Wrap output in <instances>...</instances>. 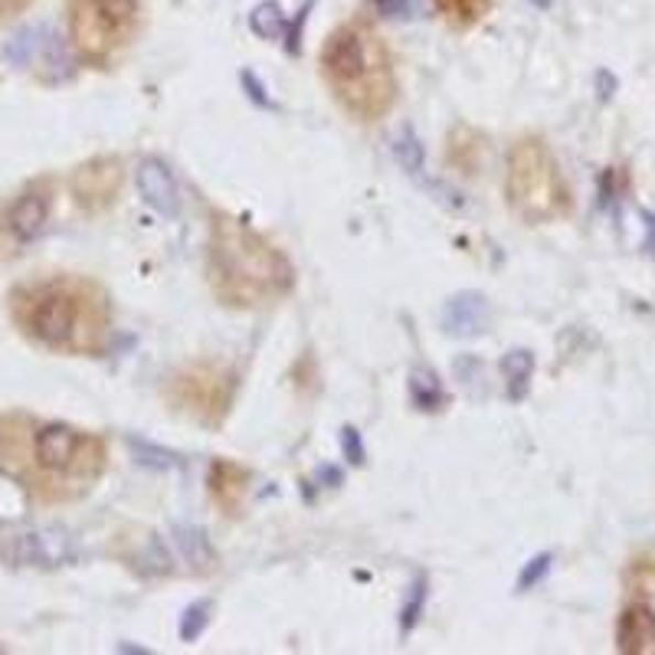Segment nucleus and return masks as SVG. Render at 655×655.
Instances as JSON below:
<instances>
[{
  "mask_svg": "<svg viewBox=\"0 0 655 655\" xmlns=\"http://www.w3.org/2000/svg\"><path fill=\"white\" fill-rule=\"evenodd\" d=\"M106 469V436L69 423H43L26 413L0 416V472L33 502H79L102 482Z\"/></svg>",
  "mask_w": 655,
  "mask_h": 655,
  "instance_id": "1",
  "label": "nucleus"
},
{
  "mask_svg": "<svg viewBox=\"0 0 655 655\" xmlns=\"http://www.w3.org/2000/svg\"><path fill=\"white\" fill-rule=\"evenodd\" d=\"M7 308L26 341L66 358H99L116 335L112 295L89 275L30 279L10 292Z\"/></svg>",
  "mask_w": 655,
  "mask_h": 655,
  "instance_id": "2",
  "label": "nucleus"
},
{
  "mask_svg": "<svg viewBox=\"0 0 655 655\" xmlns=\"http://www.w3.org/2000/svg\"><path fill=\"white\" fill-rule=\"evenodd\" d=\"M318 69L335 102L364 125L387 119L400 99V73L387 36L371 17L338 23L318 53Z\"/></svg>",
  "mask_w": 655,
  "mask_h": 655,
  "instance_id": "3",
  "label": "nucleus"
},
{
  "mask_svg": "<svg viewBox=\"0 0 655 655\" xmlns=\"http://www.w3.org/2000/svg\"><path fill=\"white\" fill-rule=\"evenodd\" d=\"M207 282L220 305L256 312L282 302L295 288V265L260 230L233 214H210Z\"/></svg>",
  "mask_w": 655,
  "mask_h": 655,
  "instance_id": "4",
  "label": "nucleus"
},
{
  "mask_svg": "<svg viewBox=\"0 0 655 655\" xmlns=\"http://www.w3.org/2000/svg\"><path fill=\"white\" fill-rule=\"evenodd\" d=\"M505 200L524 223H554L574 214V190L560 161L544 138L524 134L512 144L505 164Z\"/></svg>",
  "mask_w": 655,
  "mask_h": 655,
  "instance_id": "5",
  "label": "nucleus"
},
{
  "mask_svg": "<svg viewBox=\"0 0 655 655\" xmlns=\"http://www.w3.org/2000/svg\"><path fill=\"white\" fill-rule=\"evenodd\" d=\"M144 26V0H69L66 30L79 63L106 69Z\"/></svg>",
  "mask_w": 655,
  "mask_h": 655,
  "instance_id": "6",
  "label": "nucleus"
},
{
  "mask_svg": "<svg viewBox=\"0 0 655 655\" xmlns=\"http://www.w3.org/2000/svg\"><path fill=\"white\" fill-rule=\"evenodd\" d=\"M161 396L184 419L220 429L237 400V374L217 361H190L164 381Z\"/></svg>",
  "mask_w": 655,
  "mask_h": 655,
  "instance_id": "7",
  "label": "nucleus"
},
{
  "mask_svg": "<svg viewBox=\"0 0 655 655\" xmlns=\"http://www.w3.org/2000/svg\"><path fill=\"white\" fill-rule=\"evenodd\" d=\"M616 649L655 653V557H636L626 567V603L616 620Z\"/></svg>",
  "mask_w": 655,
  "mask_h": 655,
  "instance_id": "8",
  "label": "nucleus"
},
{
  "mask_svg": "<svg viewBox=\"0 0 655 655\" xmlns=\"http://www.w3.org/2000/svg\"><path fill=\"white\" fill-rule=\"evenodd\" d=\"M125 187V164L116 154H99L79 164L69 177V190L79 210L106 214Z\"/></svg>",
  "mask_w": 655,
  "mask_h": 655,
  "instance_id": "9",
  "label": "nucleus"
},
{
  "mask_svg": "<svg viewBox=\"0 0 655 655\" xmlns=\"http://www.w3.org/2000/svg\"><path fill=\"white\" fill-rule=\"evenodd\" d=\"M50 210H53V184L36 181L20 197H13V204L7 207L3 230L10 233L13 243H30L43 233V227L50 220Z\"/></svg>",
  "mask_w": 655,
  "mask_h": 655,
  "instance_id": "10",
  "label": "nucleus"
},
{
  "mask_svg": "<svg viewBox=\"0 0 655 655\" xmlns=\"http://www.w3.org/2000/svg\"><path fill=\"white\" fill-rule=\"evenodd\" d=\"M207 492H210V502L217 505L220 515L227 518H240L250 505V492H253V472L233 459H217L210 466V476H207Z\"/></svg>",
  "mask_w": 655,
  "mask_h": 655,
  "instance_id": "11",
  "label": "nucleus"
},
{
  "mask_svg": "<svg viewBox=\"0 0 655 655\" xmlns=\"http://www.w3.org/2000/svg\"><path fill=\"white\" fill-rule=\"evenodd\" d=\"M433 3H436V13L452 30H472L495 10V0H433Z\"/></svg>",
  "mask_w": 655,
  "mask_h": 655,
  "instance_id": "12",
  "label": "nucleus"
},
{
  "mask_svg": "<svg viewBox=\"0 0 655 655\" xmlns=\"http://www.w3.org/2000/svg\"><path fill=\"white\" fill-rule=\"evenodd\" d=\"M30 3H33V0H0V23H3V20L20 17Z\"/></svg>",
  "mask_w": 655,
  "mask_h": 655,
  "instance_id": "13",
  "label": "nucleus"
}]
</instances>
